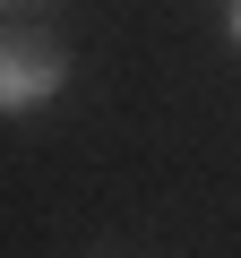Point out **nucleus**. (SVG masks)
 Instances as JSON below:
<instances>
[{
  "mask_svg": "<svg viewBox=\"0 0 241 258\" xmlns=\"http://www.w3.org/2000/svg\"><path fill=\"white\" fill-rule=\"evenodd\" d=\"M61 86H69V52L52 35H35V26L0 35V120H26V112L61 103Z\"/></svg>",
  "mask_w": 241,
  "mask_h": 258,
  "instance_id": "obj_1",
  "label": "nucleus"
},
{
  "mask_svg": "<svg viewBox=\"0 0 241 258\" xmlns=\"http://www.w3.org/2000/svg\"><path fill=\"white\" fill-rule=\"evenodd\" d=\"M224 35H232V43H241V0H224Z\"/></svg>",
  "mask_w": 241,
  "mask_h": 258,
  "instance_id": "obj_2",
  "label": "nucleus"
},
{
  "mask_svg": "<svg viewBox=\"0 0 241 258\" xmlns=\"http://www.w3.org/2000/svg\"><path fill=\"white\" fill-rule=\"evenodd\" d=\"M0 9H35V0H0Z\"/></svg>",
  "mask_w": 241,
  "mask_h": 258,
  "instance_id": "obj_3",
  "label": "nucleus"
}]
</instances>
